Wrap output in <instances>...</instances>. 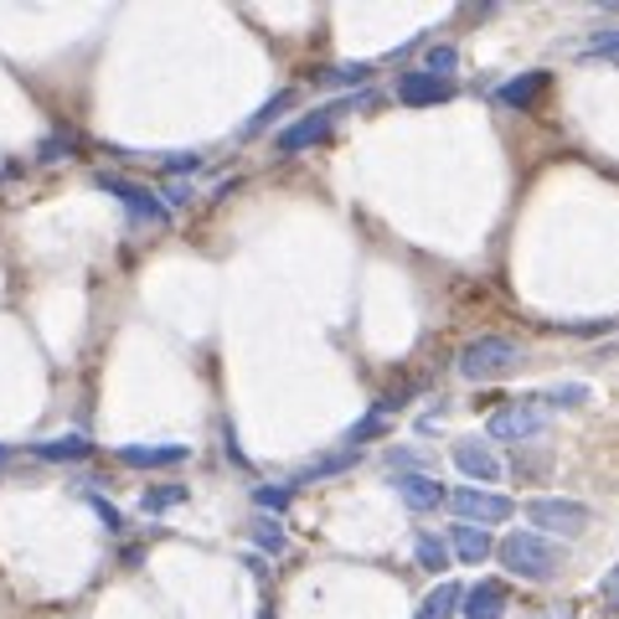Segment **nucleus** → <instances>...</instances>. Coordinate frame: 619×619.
I'll use <instances>...</instances> for the list:
<instances>
[{"label":"nucleus","instance_id":"39448f33","mask_svg":"<svg viewBox=\"0 0 619 619\" xmlns=\"http://www.w3.org/2000/svg\"><path fill=\"white\" fill-rule=\"evenodd\" d=\"M98 186L109 196H119L124 202V213L135 217V222H166V202L150 192V186H139V181H130V175H114V171H98Z\"/></svg>","mask_w":619,"mask_h":619},{"label":"nucleus","instance_id":"7c9ffc66","mask_svg":"<svg viewBox=\"0 0 619 619\" xmlns=\"http://www.w3.org/2000/svg\"><path fill=\"white\" fill-rule=\"evenodd\" d=\"M5 460H11V449H5V445H0V464H5Z\"/></svg>","mask_w":619,"mask_h":619},{"label":"nucleus","instance_id":"a211bd4d","mask_svg":"<svg viewBox=\"0 0 619 619\" xmlns=\"http://www.w3.org/2000/svg\"><path fill=\"white\" fill-rule=\"evenodd\" d=\"M290 98H294L290 88H284V94H274L269 104H264V109H258V114H253L248 124H243V130H238V139H253V135H258V130H269L274 119H279V114H284V109H290Z\"/></svg>","mask_w":619,"mask_h":619},{"label":"nucleus","instance_id":"c85d7f7f","mask_svg":"<svg viewBox=\"0 0 619 619\" xmlns=\"http://www.w3.org/2000/svg\"><path fill=\"white\" fill-rule=\"evenodd\" d=\"M387 460L398 464V470H408V464H418V460H424V454H418V449H392Z\"/></svg>","mask_w":619,"mask_h":619},{"label":"nucleus","instance_id":"f03ea898","mask_svg":"<svg viewBox=\"0 0 619 619\" xmlns=\"http://www.w3.org/2000/svg\"><path fill=\"white\" fill-rule=\"evenodd\" d=\"M522 362V347L511 336H475L470 347L460 351V377L464 383H490Z\"/></svg>","mask_w":619,"mask_h":619},{"label":"nucleus","instance_id":"f3484780","mask_svg":"<svg viewBox=\"0 0 619 619\" xmlns=\"http://www.w3.org/2000/svg\"><path fill=\"white\" fill-rule=\"evenodd\" d=\"M372 77V62H341V68H320L315 83L320 88H341V83H367Z\"/></svg>","mask_w":619,"mask_h":619},{"label":"nucleus","instance_id":"4468645a","mask_svg":"<svg viewBox=\"0 0 619 619\" xmlns=\"http://www.w3.org/2000/svg\"><path fill=\"white\" fill-rule=\"evenodd\" d=\"M449 547H454V553H460L464 562H485L490 558V537H485V526H470V522H454L449 526Z\"/></svg>","mask_w":619,"mask_h":619},{"label":"nucleus","instance_id":"bb28decb","mask_svg":"<svg viewBox=\"0 0 619 619\" xmlns=\"http://www.w3.org/2000/svg\"><path fill=\"white\" fill-rule=\"evenodd\" d=\"M253 542H258L264 553H284V532H279V522H269V517L253 522Z\"/></svg>","mask_w":619,"mask_h":619},{"label":"nucleus","instance_id":"473e14b6","mask_svg":"<svg viewBox=\"0 0 619 619\" xmlns=\"http://www.w3.org/2000/svg\"><path fill=\"white\" fill-rule=\"evenodd\" d=\"M558 619H562V615H558Z\"/></svg>","mask_w":619,"mask_h":619},{"label":"nucleus","instance_id":"b1692460","mask_svg":"<svg viewBox=\"0 0 619 619\" xmlns=\"http://www.w3.org/2000/svg\"><path fill=\"white\" fill-rule=\"evenodd\" d=\"M377 434H387V403L372 408V413H367V418H362L356 428H351L347 439H351V445H367V439H377Z\"/></svg>","mask_w":619,"mask_h":619},{"label":"nucleus","instance_id":"dca6fc26","mask_svg":"<svg viewBox=\"0 0 619 619\" xmlns=\"http://www.w3.org/2000/svg\"><path fill=\"white\" fill-rule=\"evenodd\" d=\"M547 88V73H522V77H511L501 88V104H511V109H526L532 98Z\"/></svg>","mask_w":619,"mask_h":619},{"label":"nucleus","instance_id":"cd10ccee","mask_svg":"<svg viewBox=\"0 0 619 619\" xmlns=\"http://www.w3.org/2000/svg\"><path fill=\"white\" fill-rule=\"evenodd\" d=\"M88 506H94V511H98V522L109 526V532H119V511H114V506H109V501H104V496H88Z\"/></svg>","mask_w":619,"mask_h":619},{"label":"nucleus","instance_id":"1a4fd4ad","mask_svg":"<svg viewBox=\"0 0 619 619\" xmlns=\"http://www.w3.org/2000/svg\"><path fill=\"white\" fill-rule=\"evenodd\" d=\"M114 460L130 464V470H171V464L192 460V449L186 445H119Z\"/></svg>","mask_w":619,"mask_h":619},{"label":"nucleus","instance_id":"0eeeda50","mask_svg":"<svg viewBox=\"0 0 619 619\" xmlns=\"http://www.w3.org/2000/svg\"><path fill=\"white\" fill-rule=\"evenodd\" d=\"M542 428H547V418H542V408H501V413H490L485 418V434L490 439H537Z\"/></svg>","mask_w":619,"mask_h":619},{"label":"nucleus","instance_id":"6ab92c4d","mask_svg":"<svg viewBox=\"0 0 619 619\" xmlns=\"http://www.w3.org/2000/svg\"><path fill=\"white\" fill-rule=\"evenodd\" d=\"M413 553H418V562H424L428 573H439V568L449 562L445 537H434V532H418V537H413Z\"/></svg>","mask_w":619,"mask_h":619},{"label":"nucleus","instance_id":"412c9836","mask_svg":"<svg viewBox=\"0 0 619 619\" xmlns=\"http://www.w3.org/2000/svg\"><path fill=\"white\" fill-rule=\"evenodd\" d=\"M186 501V485H150V490H145V511H150V517H160V511H171V506H181Z\"/></svg>","mask_w":619,"mask_h":619},{"label":"nucleus","instance_id":"20e7f679","mask_svg":"<svg viewBox=\"0 0 619 619\" xmlns=\"http://www.w3.org/2000/svg\"><path fill=\"white\" fill-rule=\"evenodd\" d=\"M526 522L532 532H558V537H579L583 526H588V506L568 501V496H537V501H526Z\"/></svg>","mask_w":619,"mask_h":619},{"label":"nucleus","instance_id":"c756f323","mask_svg":"<svg viewBox=\"0 0 619 619\" xmlns=\"http://www.w3.org/2000/svg\"><path fill=\"white\" fill-rule=\"evenodd\" d=\"M604 599L619 604V568H609V579H604Z\"/></svg>","mask_w":619,"mask_h":619},{"label":"nucleus","instance_id":"2eb2a0df","mask_svg":"<svg viewBox=\"0 0 619 619\" xmlns=\"http://www.w3.org/2000/svg\"><path fill=\"white\" fill-rule=\"evenodd\" d=\"M460 604H464L460 583H439V588H434V594L418 604V615H413V619H454V609H460Z\"/></svg>","mask_w":619,"mask_h":619},{"label":"nucleus","instance_id":"4be33fe9","mask_svg":"<svg viewBox=\"0 0 619 619\" xmlns=\"http://www.w3.org/2000/svg\"><path fill=\"white\" fill-rule=\"evenodd\" d=\"M583 58H588V62H615V68H619V26H615V32H594L588 47H583Z\"/></svg>","mask_w":619,"mask_h":619},{"label":"nucleus","instance_id":"9b49d317","mask_svg":"<svg viewBox=\"0 0 619 619\" xmlns=\"http://www.w3.org/2000/svg\"><path fill=\"white\" fill-rule=\"evenodd\" d=\"M26 454L41 460V464H77V460L94 454V439H88V434H62V439H41V445H32Z\"/></svg>","mask_w":619,"mask_h":619},{"label":"nucleus","instance_id":"423d86ee","mask_svg":"<svg viewBox=\"0 0 619 619\" xmlns=\"http://www.w3.org/2000/svg\"><path fill=\"white\" fill-rule=\"evenodd\" d=\"M449 506H454V517L460 522H470V526H490V522H506L517 506L506 501L501 490H470V485H460L454 496H445Z\"/></svg>","mask_w":619,"mask_h":619},{"label":"nucleus","instance_id":"f257e3e1","mask_svg":"<svg viewBox=\"0 0 619 619\" xmlns=\"http://www.w3.org/2000/svg\"><path fill=\"white\" fill-rule=\"evenodd\" d=\"M496 553H501L506 573H517V579H532V583H547L558 579V547L553 542H542L537 532H506L501 542H496Z\"/></svg>","mask_w":619,"mask_h":619},{"label":"nucleus","instance_id":"ddd939ff","mask_svg":"<svg viewBox=\"0 0 619 619\" xmlns=\"http://www.w3.org/2000/svg\"><path fill=\"white\" fill-rule=\"evenodd\" d=\"M464 619H501L506 615V583H475L464 588Z\"/></svg>","mask_w":619,"mask_h":619},{"label":"nucleus","instance_id":"a878e982","mask_svg":"<svg viewBox=\"0 0 619 619\" xmlns=\"http://www.w3.org/2000/svg\"><path fill=\"white\" fill-rule=\"evenodd\" d=\"M454 62H460V47H454V41H439V47L428 52V68H424V73L449 77V73H454Z\"/></svg>","mask_w":619,"mask_h":619},{"label":"nucleus","instance_id":"5701e85b","mask_svg":"<svg viewBox=\"0 0 619 619\" xmlns=\"http://www.w3.org/2000/svg\"><path fill=\"white\" fill-rule=\"evenodd\" d=\"M351 464H356V449H347V454H326L320 464L300 470V481H326V475H341V470H351Z\"/></svg>","mask_w":619,"mask_h":619},{"label":"nucleus","instance_id":"f8f14e48","mask_svg":"<svg viewBox=\"0 0 619 619\" xmlns=\"http://www.w3.org/2000/svg\"><path fill=\"white\" fill-rule=\"evenodd\" d=\"M398 496H403L408 511H439L449 490L434 475H398Z\"/></svg>","mask_w":619,"mask_h":619},{"label":"nucleus","instance_id":"aec40b11","mask_svg":"<svg viewBox=\"0 0 619 619\" xmlns=\"http://www.w3.org/2000/svg\"><path fill=\"white\" fill-rule=\"evenodd\" d=\"M290 501H294V485H258V490H253V506L269 511V517L290 511Z\"/></svg>","mask_w":619,"mask_h":619},{"label":"nucleus","instance_id":"393cba45","mask_svg":"<svg viewBox=\"0 0 619 619\" xmlns=\"http://www.w3.org/2000/svg\"><path fill=\"white\" fill-rule=\"evenodd\" d=\"M73 150H77L73 135H47V139L37 145V160H41V166H52V160H68Z\"/></svg>","mask_w":619,"mask_h":619},{"label":"nucleus","instance_id":"6e6552de","mask_svg":"<svg viewBox=\"0 0 619 619\" xmlns=\"http://www.w3.org/2000/svg\"><path fill=\"white\" fill-rule=\"evenodd\" d=\"M398 98L408 109H428V104H449L454 98V77H434V73H403L398 77Z\"/></svg>","mask_w":619,"mask_h":619},{"label":"nucleus","instance_id":"2f4dec72","mask_svg":"<svg viewBox=\"0 0 619 619\" xmlns=\"http://www.w3.org/2000/svg\"><path fill=\"white\" fill-rule=\"evenodd\" d=\"M5 175H11V166H0V181H5Z\"/></svg>","mask_w":619,"mask_h":619},{"label":"nucleus","instance_id":"7ed1b4c3","mask_svg":"<svg viewBox=\"0 0 619 619\" xmlns=\"http://www.w3.org/2000/svg\"><path fill=\"white\" fill-rule=\"evenodd\" d=\"M356 98H341V104H320V109H310V114H300V119H290L279 135H274V150L279 155H300V150H310V145H320V139L336 130V119L347 114Z\"/></svg>","mask_w":619,"mask_h":619},{"label":"nucleus","instance_id":"9d476101","mask_svg":"<svg viewBox=\"0 0 619 619\" xmlns=\"http://www.w3.org/2000/svg\"><path fill=\"white\" fill-rule=\"evenodd\" d=\"M454 464L464 475H475V481H501V454L485 439H454Z\"/></svg>","mask_w":619,"mask_h":619}]
</instances>
